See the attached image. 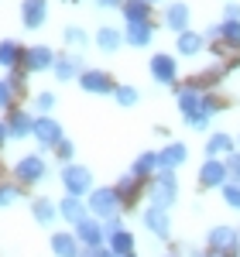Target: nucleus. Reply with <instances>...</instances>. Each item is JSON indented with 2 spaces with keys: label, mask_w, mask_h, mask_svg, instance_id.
I'll return each instance as SVG.
<instances>
[{
  "label": "nucleus",
  "mask_w": 240,
  "mask_h": 257,
  "mask_svg": "<svg viewBox=\"0 0 240 257\" xmlns=\"http://www.w3.org/2000/svg\"><path fill=\"white\" fill-rule=\"evenodd\" d=\"M168 257H179V254H168Z\"/></svg>",
  "instance_id": "nucleus-46"
},
{
  "label": "nucleus",
  "mask_w": 240,
  "mask_h": 257,
  "mask_svg": "<svg viewBox=\"0 0 240 257\" xmlns=\"http://www.w3.org/2000/svg\"><path fill=\"white\" fill-rule=\"evenodd\" d=\"M48 18V7H45V0H24L21 4V21H24V28H41Z\"/></svg>",
  "instance_id": "nucleus-14"
},
{
  "label": "nucleus",
  "mask_w": 240,
  "mask_h": 257,
  "mask_svg": "<svg viewBox=\"0 0 240 257\" xmlns=\"http://www.w3.org/2000/svg\"><path fill=\"white\" fill-rule=\"evenodd\" d=\"M7 138H11V134H7V120H0V144H4Z\"/></svg>",
  "instance_id": "nucleus-43"
},
{
  "label": "nucleus",
  "mask_w": 240,
  "mask_h": 257,
  "mask_svg": "<svg viewBox=\"0 0 240 257\" xmlns=\"http://www.w3.org/2000/svg\"><path fill=\"white\" fill-rule=\"evenodd\" d=\"M7 134H11V138H28V134H35V117H28L24 110H14V113L7 117Z\"/></svg>",
  "instance_id": "nucleus-19"
},
{
  "label": "nucleus",
  "mask_w": 240,
  "mask_h": 257,
  "mask_svg": "<svg viewBox=\"0 0 240 257\" xmlns=\"http://www.w3.org/2000/svg\"><path fill=\"white\" fill-rule=\"evenodd\" d=\"M55 52L48 45H35L24 52V72H45V69H55Z\"/></svg>",
  "instance_id": "nucleus-8"
},
{
  "label": "nucleus",
  "mask_w": 240,
  "mask_h": 257,
  "mask_svg": "<svg viewBox=\"0 0 240 257\" xmlns=\"http://www.w3.org/2000/svg\"><path fill=\"white\" fill-rule=\"evenodd\" d=\"M226 161L220 158H206L202 161V168H199V185L202 189H223L226 185Z\"/></svg>",
  "instance_id": "nucleus-7"
},
{
  "label": "nucleus",
  "mask_w": 240,
  "mask_h": 257,
  "mask_svg": "<svg viewBox=\"0 0 240 257\" xmlns=\"http://www.w3.org/2000/svg\"><path fill=\"white\" fill-rule=\"evenodd\" d=\"M223 202H226L230 209H237V213H240V185H237V182H226V185H223Z\"/></svg>",
  "instance_id": "nucleus-32"
},
{
  "label": "nucleus",
  "mask_w": 240,
  "mask_h": 257,
  "mask_svg": "<svg viewBox=\"0 0 240 257\" xmlns=\"http://www.w3.org/2000/svg\"><path fill=\"white\" fill-rule=\"evenodd\" d=\"M79 86L86 89V93H100V96L117 89V86L110 82V76H106V72H100V69H86V72L79 76Z\"/></svg>",
  "instance_id": "nucleus-12"
},
{
  "label": "nucleus",
  "mask_w": 240,
  "mask_h": 257,
  "mask_svg": "<svg viewBox=\"0 0 240 257\" xmlns=\"http://www.w3.org/2000/svg\"><path fill=\"white\" fill-rule=\"evenodd\" d=\"M120 41H124V35H120L117 28H100V31H96V45H100V52H106V55L117 52Z\"/></svg>",
  "instance_id": "nucleus-27"
},
{
  "label": "nucleus",
  "mask_w": 240,
  "mask_h": 257,
  "mask_svg": "<svg viewBox=\"0 0 240 257\" xmlns=\"http://www.w3.org/2000/svg\"><path fill=\"white\" fill-rule=\"evenodd\" d=\"M202 257H220V254H202Z\"/></svg>",
  "instance_id": "nucleus-44"
},
{
  "label": "nucleus",
  "mask_w": 240,
  "mask_h": 257,
  "mask_svg": "<svg viewBox=\"0 0 240 257\" xmlns=\"http://www.w3.org/2000/svg\"><path fill=\"white\" fill-rule=\"evenodd\" d=\"M76 240H79L86 250H93V247H103V240H106V226H103L96 216H86L76 226Z\"/></svg>",
  "instance_id": "nucleus-6"
},
{
  "label": "nucleus",
  "mask_w": 240,
  "mask_h": 257,
  "mask_svg": "<svg viewBox=\"0 0 240 257\" xmlns=\"http://www.w3.org/2000/svg\"><path fill=\"white\" fill-rule=\"evenodd\" d=\"M52 250L55 257H82L76 233H52Z\"/></svg>",
  "instance_id": "nucleus-20"
},
{
  "label": "nucleus",
  "mask_w": 240,
  "mask_h": 257,
  "mask_svg": "<svg viewBox=\"0 0 240 257\" xmlns=\"http://www.w3.org/2000/svg\"><path fill=\"white\" fill-rule=\"evenodd\" d=\"M237 257H240V250H237Z\"/></svg>",
  "instance_id": "nucleus-48"
},
{
  "label": "nucleus",
  "mask_w": 240,
  "mask_h": 257,
  "mask_svg": "<svg viewBox=\"0 0 240 257\" xmlns=\"http://www.w3.org/2000/svg\"><path fill=\"white\" fill-rule=\"evenodd\" d=\"M35 106L41 110V117H48V110L55 106V96H52V93H38V96H35Z\"/></svg>",
  "instance_id": "nucleus-35"
},
{
  "label": "nucleus",
  "mask_w": 240,
  "mask_h": 257,
  "mask_svg": "<svg viewBox=\"0 0 240 257\" xmlns=\"http://www.w3.org/2000/svg\"><path fill=\"white\" fill-rule=\"evenodd\" d=\"M148 14H151V7H148L144 0H127V4H124L127 24H148Z\"/></svg>",
  "instance_id": "nucleus-26"
},
{
  "label": "nucleus",
  "mask_w": 240,
  "mask_h": 257,
  "mask_svg": "<svg viewBox=\"0 0 240 257\" xmlns=\"http://www.w3.org/2000/svg\"><path fill=\"white\" fill-rule=\"evenodd\" d=\"M82 257H117L110 247H93V250H82Z\"/></svg>",
  "instance_id": "nucleus-40"
},
{
  "label": "nucleus",
  "mask_w": 240,
  "mask_h": 257,
  "mask_svg": "<svg viewBox=\"0 0 240 257\" xmlns=\"http://www.w3.org/2000/svg\"><path fill=\"white\" fill-rule=\"evenodd\" d=\"M148 69H151L155 82H161V86H172V82L179 79V65H175V59H172V55H155Z\"/></svg>",
  "instance_id": "nucleus-11"
},
{
  "label": "nucleus",
  "mask_w": 240,
  "mask_h": 257,
  "mask_svg": "<svg viewBox=\"0 0 240 257\" xmlns=\"http://www.w3.org/2000/svg\"><path fill=\"white\" fill-rule=\"evenodd\" d=\"M96 4H100V7H124L127 0H96Z\"/></svg>",
  "instance_id": "nucleus-42"
},
{
  "label": "nucleus",
  "mask_w": 240,
  "mask_h": 257,
  "mask_svg": "<svg viewBox=\"0 0 240 257\" xmlns=\"http://www.w3.org/2000/svg\"><path fill=\"white\" fill-rule=\"evenodd\" d=\"M155 168H161L158 155H155V151H144V155H141V158L134 161V172H131V175H138L141 182H144V178L151 175V172H155Z\"/></svg>",
  "instance_id": "nucleus-28"
},
{
  "label": "nucleus",
  "mask_w": 240,
  "mask_h": 257,
  "mask_svg": "<svg viewBox=\"0 0 240 257\" xmlns=\"http://www.w3.org/2000/svg\"><path fill=\"white\" fill-rule=\"evenodd\" d=\"M82 72H86V69H82V62H79V59H69V55H65V59H59V62H55V76H59L62 82L79 79Z\"/></svg>",
  "instance_id": "nucleus-24"
},
{
  "label": "nucleus",
  "mask_w": 240,
  "mask_h": 257,
  "mask_svg": "<svg viewBox=\"0 0 240 257\" xmlns=\"http://www.w3.org/2000/svg\"><path fill=\"white\" fill-rule=\"evenodd\" d=\"M31 213H35V219H38V223H52L59 209H55L48 199H35V202H31Z\"/></svg>",
  "instance_id": "nucleus-29"
},
{
  "label": "nucleus",
  "mask_w": 240,
  "mask_h": 257,
  "mask_svg": "<svg viewBox=\"0 0 240 257\" xmlns=\"http://www.w3.org/2000/svg\"><path fill=\"white\" fill-rule=\"evenodd\" d=\"M21 192L14 189V185H0V206H7V202H14Z\"/></svg>",
  "instance_id": "nucleus-37"
},
{
  "label": "nucleus",
  "mask_w": 240,
  "mask_h": 257,
  "mask_svg": "<svg viewBox=\"0 0 240 257\" xmlns=\"http://www.w3.org/2000/svg\"><path fill=\"white\" fill-rule=\"evenodd\" d=\"M113 99H117L120 106H134V103H138V89H134V86H117V89H113Z\"/></svg>",
  "instance_id": "nucleus-31"
},
{
  "label": "nucleus",
  "mask_w": 240,
  "mask_h": 257,
  "mask_svg": "<svg viewBox=\"0 0 240 257\" xmlns=\"http://www.w3.org/2000/svg\"><path fill=\"white\" fill-rule=\"evenodd\" d=\"M14 175L24 182V185H35V182H45L48 178V165L41 155H24V158L14 165Z\"/></svg>",
  "instance_id": "nucleus-5"
},
{
  "label": "nucleus",
  "mask_w": 240,
  "mask_h": 257,
  "mask_svg": "<svg viewBox=\"0 0 240 257\" xmlns=\"http://www.w3.org/2000/svg\"><path fill=\"white\" fill-rule=\"evenodd\" d=\"M141 219H144V226H148V230H151L158 240H168V237H172V219H168V209L148 206V209L141 213Z\"/></svg>",
  "instance_id": "nucleus-9"
},
{
  "label": "nucleus",
  "mask_w": 240,
  "mask_h": 257,
  "mask_svg": "<svg viewBox=\"0 0 240 257\" xmlns=\"http://www.w3.org/2000/svg\"><path fill=\"white\" fill-rule=\"evenodd\" d=\"M21 62H24V48H21L18 41H0V65L4 69H18Z\"/></svg>",
  "instance_id": "nucleus-21"
},
{
  "label": "nucleus",
  "mask_w": 240,
  "mask_h": 257,
  "mask_svg": "<svg viewBox=\"0 0 240 257\" xmlns=\"http://www.w3.org/2000/svg\"><path fill=\"white\" fill-rule=\"evenodd\" d=\"M237 141H240V138H237Z\"/></svg>",
  "instance_id": "nucleus-49"
},
{
  "label": "nucleus",
  "mask_w": 240,
  "mask_h": 257,
  "mask_svg": "<svg viewBox=\"0 0 240 257\" xmlns=\"http://www.w3.org/2000/svg\"><path fill=\"white\" fill-rule=\"evenodd\" d=\"M185 158H189V148H185L182 141H172V144H168V148H165V151L158 155L161 172H175V168H179V165H182Z\"/></svg>",
  "instance_id": "nucleus-15"
},
{
  "label": "nucleus",
  "mask_w": 240,
  "mask_h": 257,
  "mask_svg": "<svg viewBox=\"0 0 240 257\" xmlns=\"http://www.w3.org/2000/svg\"><path fill=\"white\" fill-rule=\"evenodd\" d=\"M144 4H148V7H151V4H155V0H144Z\"/></svg>",
  "instance_id": "nucleus-45"
},
{
  "label": "nucleus",
  "mask_w": 240,
  "mask_h": 257,
  "mask_svg": "<svg viewBox=\"0 0 240 257\" xmlns=\"http://www.w3.org/2000/svg\"><path fill=\"white\" fill-rule=\"evenodd\" d=\"M220 38L226 41V45L240 48V21H223L220 24Z\"/></svg>",
  "instance_id": "nucleus-30"
},
{
  "label": "nucleus",
  "mask_w": 240,
  "mask_h": 257,
  "mask_svg": "<svg viewBox=\"0 0 240 257\" xmlns=\"http://www.w3.org/2000/svg\"><path fill=\"white\" fill-rule=\"evenodd\" d=\"M206 247H209V254L237 257V250H240V230H233V226H213V230L206 233Z\"/></svg>",
  "instance_id": "nucleus-2"
},
{
  "label": "nucleus",
  "mask_w": 240,
  "mask_h": 257,
  "mask_svg": "<svg viewBox=\"0 0 240 257\" xmlns=\"http://www.w3.org/2000/svg\"><path fill=\"white\" fill-rule=\"evenodd\" d=\"M226 172H230L233 182L240 185V155H230V158H226Z\"/></svg>",
  "instance_id": "nucleus-39"
},
{
  "label": "nucleus",
  "mask_w": 240,
  "mask_h": 257,
  "mask_svg": "<svg viewBox=\"0 0 240 257\" xmlns=\"http://www.w3.org/2000/svg\"><path fill=\"white\" fill-rule=\"evenodd\" d=\"M11 99H14V89H11V82L0 79V106H11Z\"/></svg>",
  "instance_id": "nucleus-38"
},
{
  "label": "nucleus",
  "mask_w": 240,
  "mask_h": 257,
  "mask_svg": "<svg viewBox=\"0 0 240 257\" xmlns=\"http://www.w3.org/2000/svg\"><path fill=\"white\" fill-rule=\"evenodd\" d=\"M138 185H141V178H138V175H124V178H120V185H117L120 199H131L134 192H138Z\"/></svg>",
  "instance_id": "nucleus-33"
},
{
  "label": "nucleus",
  "mask_w": 240,
  "mask_h": 257,
  "mask_svg": "<svg viewBox=\"0 0 240 257\" xmlns=\"http://www.w3.org/2000/svg\"><path fill=\"white\" fill-rule=\"evenodd\" d=\"M223 14H226V21H240V7H237V4H226Z\"/></svg>",
  "instance_id": "nucleus-41"
},
{
  "label": "nucleus",
  "mask_w": 240,
  "mask_h": 257,
  "mask_svg": "<svg viewBox=\"0 0 240 257\" xmlns=\"http://www.w3.org/2000/svg\"><path fill=\"white\" fill-rule=\"evenodd\" d=\"M59 213H62V219H69V223H76V226H79L82 219L89 216V206H86L82 199H76V196H65L59 202Z\"/></svg>",
  "instance_id": "nucleus-16"
},
{
  "label": "nucleus",
  "mask_w": 240,
  "mask_h": 257,
  "mask_svg": "<svg viewBox=\"0 0 240 257\" xmlns=\"http://www.w3.org/2000/svg\"><path fill=\"white\" fill-rule=\"evenodd\" d=\"M55 155H59V158L65 161V165H69V161H72V155H76V148H72V141H59V151H55Z\"/></svg>",
  "instance_id": "nucleus-36"
},
{
  "label": "nucleus",
  "mask_w": 240,
  "mask_h": 257,
  "mask_svg": "<svg viewBox=\"0 0 240 257\" xmlns=\"http://www.w3.org/2000/svg\"><path fill=\"white\" fill-rule=\"evenodd\" d=\"M165 24L172 28V31H179V35H185L189 31V4H168V11H165Z\"/></svg>",
  "instance_id": "nucleus-17"
},
{
  "label": "nucleus",
  "mask_w": 240,
  "mask_h": 257,
  "mask_svg": "<svg viewBox=\"0 0 240 257\" xmlns=\"http://www.w3.org/2000/svg\"><path fill=\"white\" fill-rule=\"evenodd\" d=\"M148 196H151V206H158V209H172L175 199H179V178H175V172H161V175L151 178Z\"/></svg>",
  "instance_id": "nucleus-1"
},
{
  "label": "nucleus",
  "mask_w": 240,
  "mask_h": 257,
  "mask_svg": "<svg viewBox=\"0 0 240 257\" xmlns=\"http://www.w3.org/2000/svg\"><path fill=\"white\" fill-rule=\"evenodd\" d=\"M220 155H233V138L223 131L206 141V158H220Z\"/></svg>",
  "instance_id": "nucleus-22"
},
{
  "label": "nucleus",
  "mask_w": 240,
  "mask_h": 257,
  "mask_svg": "<svg viewBox=\"0 0 240 257\" xmlns=\"http://www.w3.org/2000/svg\"><path fill=\"white\" fill-rule=\"evenodd\" d=\"M86 206H89V213L96 219H113L120 213V206H124V199H120L117 189H93Z\"/></svg>",
  "instance_id": "nucleus-3"
},
{
  "label": "nucleus",
  "mask_w": 240,
  "mask_h": 257,
  "mask_svg": "<svg viewBox=\"0 0 240 257\" xmlns=\"http://www.w3.org/2000/svg\"><path fill=\"white\" fill-rule=\"evenodd\" d=\"M106 247L113 250L117 257H127V254H134V233L131 230H113V233H106Z\"/></svg>",
  "instance_id": "nucleus-18"
},
{
  "label": "nucleus",
  "mask_w": 240,
  "mask_h": 257,
  "mask_svg": "<svg viewBox=\"0 0 240 257\" xmlns=\"http://www.w3.org/2000/svg\"><path fill=\"white\" fill-rule=\"evenodd\" d=\"M35 138H38V144H45V148H59V141L62 138V123L59 120H52V117H35Z\"/></svg>",
  "instance_id": "nucleus-10"
},
{
  "label": "nucleus",
  "mask_w": 240,
  "mask_h": 257,
  "mask_svg": "<svg viewBox=\"0 0 240 257\" xmlns=\"http://www.w3.org/2000/svg\"><path fill=\"white\" fill-rule=\"evenodd\" d=\"M155 38V28H151V21L148 24H127V41L134 45V48H144V45H151Z\"/></svg>",
  "instance_id": "nucleus-23"
},
{
  "label": "nucleus",
  "mask_w": 240,
  "mask_h": 257,
  "mask_svg": "<svg viewBox=\"0 0 240 257\" xmlns=\"http://www.w3.org/2000/svg\"><path fill=\"white\" fill-rule=\"evenodd\" d=\"M127 257H134V254H127Z\"/></svg>",
  "instance_id": "nucleus-47"
},
{
  "label": "nucleus",
  "mask_w": 240,
  "mask_h": 257,
  "mask_svg": "<svg viewBox=\"0 0 240 257\" xmlns=\"http://www.w3.org/2000/svg\"><path fill=\"white\" fill-rule=\"evenodd\" d=\"M62 185H65V192L69 196H89L93 192V175H89V168H82V165H65L62 168Z\"/></svg>",
  "instance_id": "nucleus-4"
},
{
  "label": "nucleus",
  "mask_w": 240,
  "mask_h": 257,
  "mask_svg": "<svg viewBox=\"0 0 240 257\" xmlns=\"http://www.w3.org/2000/svg\"><path fill=\"white\" fill-rule=\"evenodd\" d=\"M202 99H206V93L196 89V86H179V93H175V103H179V110L185 113V117H192V113L199 110Z\"/></svg>",
  "instance_id": "nucleus-13"
},
{
  "label": "nucleus",
  "mask_w": 240,
  "mask_h": 257,
  "mask_svg": "<svg viewBox=\"0 0 240 257\" xmlns=\"http://www.w3.org/2000/svg\"><path fill=\"white\" fill-rule=\"evenodd\" d=\"M202 45H206V38H202V35H196V31H185V35H179V41H175L179 55H199Z\"/></svg>",
  "instance_id": "nucleus-25"
},
{
  "label": "nucleus",
  "mask_w": 240,
  "mask_h": 257,
  "mask_svg": "<svg viewBox=\"0 0 240 257\" xmlns=\"http://www.w3.org/2000/svg\"><path fill=\"white\" fill-rule=\"evenodd\" d=\"M62 35H65V41H69V45H76V48L89 45V38H86V31H82V28H65Z\"/></svg>",
  "instance_id": "nucleus-34"
}]
</instances>
